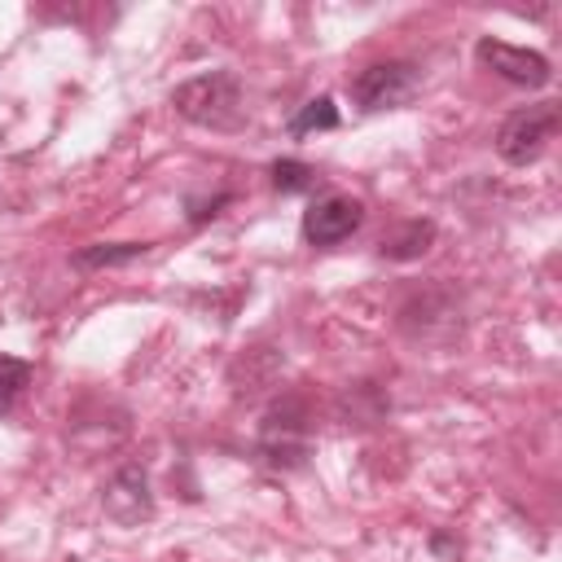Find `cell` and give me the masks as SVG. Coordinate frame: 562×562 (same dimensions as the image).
<instances>
[{"instance_id": "6da1fadb", "label": "cell", "mask_w": 562, "mask_h": 562, "mask_svg": "<svg viewBox=\"0 0 562 562\" xmlns=\"http://www.w3.org/2000/svg\"><path fill=\"white\" fill-rule=\"evenodd\" d=\"M171 110L198 127H215V132H233L246 119L241 105V79L233 70H206L184 79L180 88H171Z\"/></svg>"}, {"instance_id": "7a4b0ae2", "label": "cell", "mask_w": 562, "mask_h": 562, "mask_svg": "<svg viewBox=\"0 0 562 562\" xmlns=\"http://www.w3.org/2000/svg\"><path fill=\"white\" fill-rule=\"evenodd\" d=\"M558 132V105L553 101H536V105H522L514 114L501 119L496 127V154L514 167H527L544 154V145L553 140Z\"/></svg>"}, {"instance_id": "3957f363", "label": "cell", "mask_w": 562, "mask_h": 562, "mask_svg": "<svg viewBox=\"0 0 562 562\" xmlns=\"http://www.w3.org/2000/svg\"><path fill=\"white\" fill-rule=\"evenodd\" d=\"M422 88V70L413 61H373L356 79H347V92L360 110H395Z\"/></svg>"}, {"instance_id": "277c9868", "label": "cell", "mask_w": 562, "mask_h": 562, "mask_svg": "<svg viewBox=\"0 0 562 562\" xmlns=\"http://www.w3.org/2000/svg\"><path fill=\"white\" fill-rule=\"evenodd\" d=\"M259 452H263L268 465H281V470L303 465V457H307V413H303L299 400H281V404L263 417Z\"/></svg>"}, {"instance_id": "5b68a950", "label": "cell", "mask_w": 562, "mask_h": 562, "mask_svg": "<svg viewBox=\"0 0 562 562\" xmlns=\"http://www.w3.org/2000/svg\"><path fill=\"white\" fill-rule=\"evenodd\" d=\"M474 57H479V66H487L492 75H501L505 83H518V88H544L553 79L544 53L518 48V44H505V40H492V35H483L474 44Z\"/></svg>"}, {"instance_id": "8992f818", "label": "cell", "mask_w": 562, "mask_h": 562, "mask_svg": "<svg viewBox=\"0 0 562 562\" xmlns=\"http://www.w3.org/2000/svg\"><path fill=\"white\" fill-rule=\"evenodd\" d=\"M364 224V206L347 193H325L303 211V241L307 246H338Z\"/></svg>"}, {"instance_id": "52a82bcc", "label": "cell", "mask_w": 562, "mask_h": 562, "mask_svg": "<svg viewBox=\"0 0 562 562\" xmlns=\"http://www.w3.org/2000/svg\"><path fill=\"white\" fill-rule=\"evenodd\" d=\"M101 505H105V514H110L119 527H136L140 518H149V514H154V496H149L145 470H140V465H123V470L110 479Z\"/></svg>"}, {"instance_id": "ba28073f", "label": "cell", "mask_w": 562, "mask_h": 562, "mask_svg": "<svg viewBox=\"0 0 562 562\" xmlns=\"http://www.w3.org/2000/svg\"><path fill=\"white\" fill-rule=\"evenodd\" d=\"M430 246H435V224L430 220H400L391 233H382L378 255L391 259V263H408V259H422Z\"/></svg>"}, {"instance_id": "9c48e42d", "label": "cell", "mask_w": 562, "mask_h": 562, "mask_svg": "<svg viewBox=\"0 0 562 562\" xmlns=\"http://www.w3.org/2000/svg\"><path fill=\"white\" fill-rule=\"evenodd\" d=\"M140 255H149V241H92L75 250V268H119Z\"/></svg>"}, {"instance_id": "30bf717a", "label": "cell", "mask_w": 562, "mask_h": 562, "mask_svg": "<svg viewBox=\"0 0 562 562\" xmlns=\"http://www.w3.org/2000/svg\"><path fill=\"white\" fill-rule=\"evenodd\" d=\"M329 127H338V105H334V97H312V101L290 119V136L329 132Z\"/></svg>"}, {"instance_id": "8fae6325", "label": "cell", "mask_w": 562, "mask_h": 562, "mask_svg": "<svg viewBox=\"0 0 562 562\" xmlns=\"http://www.w3.org/2000/svg\"><path fill=\"white\" fill-rule=\"evenodd\" d=\"M26 382H31V364H26L22 356L0 351V413L13 408V400L26 391Z\"/></svg>"}, {"instance_id": "7c38bea8", "label": "cell", "mask_w": 562, "mask_h": 562, "mask_svg": "<svg viewBox=\"0 0 562 562\" xmlns=\"http://www.w3.org/2000/svg\"><path fill=\"white\" fill-rule=\"evenodd\" d=\"M268 176H272V189H277V193H303L316 171H312L307 162H299V158H277V162L268 167Z\"/></svg>"}, {"instance_id": "4fadbf2b", "label": "cell", "mask_w": 562, "mask_h": 562, "mask_svg": "<svg viewBox=\"0 0 562 562\" xmlns=\"http://www.w3.org/2000/svg\"><path fill=\"white\" fill-rule=\"evenodd\" d=\"M233 202V193L228 189H220L215 198H206V202H198V198H189V224H206V220H215L220 215V206H228Z\"/></svg>"}]
</instances>
